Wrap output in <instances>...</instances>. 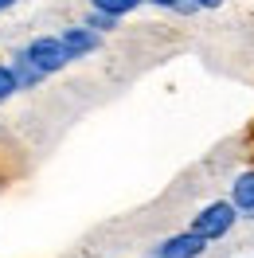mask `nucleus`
<instances>
[{
	"label": "nucleus",
	"mask_w": 254,
	"mask_h": 258,
	"mask_svg": "<svg viewBox=\"0 0 254 258\" xmlns=\"http://www.w3.org/2000/svg\"><path fill=\"white\" fill-rule=\"evenodd\" d=\"M59 43H63L67 59L75 63V59H86V55H94V51L102 47V35H98L94 28H86V24H79V28H67V32L59 35Z\"/></svg>",
	"instance_id": "obj_4"
},
{
	"label": "nucleus",
	"mask_w": 254,
	"mask_h": 258,
	"mask_svg": "<svg viewBox=\"0 0 254 258\" xmlns=\"http://www.w3.org/2000/svg\"><path fill=\"white\" fill-rule=\"evenodd\" d=\"M231 204L242 219H254V168L250 172H238L231 184Z\"/></svg>",
	"instance_id": "obj_5"
},
{
	"label": "nucleus",
	"mask_w": 254,
	"mask_h": 258,
	"mask_svg": "<svg viewBox=\"0 0 254 258\" xmlns=\"http://www.w3.org/2000/svg\"><path fill=\"white\" fill-rule=\"evenodd\" d=\"M12 4H16V0H0V12H8V8H12Z\"/></svg>",
	"instance_id": "obj_12"
},
{
	"label": "nucleus",
	"mask_w": 254,
	"mask_h": 258,
	"mask_svg": "<svg viewBox=\"0 0 254 258\" xmlns=\"http://www.w3.org/2000/svg\"><path fill=\"white\" fill-rule=\"evenodd\" d=\"M141 4H157V8H168V12H180V16L200 12V8H196V0H141Z\"/></svg>",
	"instance_id": "obj_9"
},
{
	"label": "nucleus",
	"mask_w": 254,
	"mask_h": 258,
	"mask_svg": "<svg viewBox=\"0 0 254 258\" xmlns=\"http://www.w3.org/2000/svg\"><path fill=\"white\" fill-rule=\"evenodd\" d=\"M8 67H12V79H16V86H20V90H35L39 82L47 79V75H43V71H39V67H35L32 59H28V51H16Z\"/></svg>",
	"instance_id": "obj_6"
},
{
	"label": "nucleus",
	"mask_w": 254,
	"mask_h": 258,
	"mask_svg": "<svg viewBox=\"0 0 254 258\" xmlns=\"http://www.w3.org/2000/svg\"><path fill=\"white\" fill-rule=\"evenodd\" d=\"M90 8H98V12H110V16H129V12H137L141 8V0H90Z\"/></svg>",
	"instance_id": "obj_7"
},
{
	"label": "nucleus",
	"mask_w": 254,
	"mask_h": 258,
	"mask_svg": "<svg viewBox=\"0 0 254 258\" xmlns=\"http://www.w3.org/2000/svg\"><path fill=\"white\" fill-rule=\"evenodd\" d=\"M223 0H196V8H219Z\"/></svg>",
	"instance_id": "obj_11"
},
{
	"label": "nucleus",
	"mask_w": 254,
	"mask_h": 258,
	"mask_svg": "<svg viewBox=\"0 0 254 258\" xmlns=\"http://www.w3.org/2000/svg\"><path fill=\"white\" fill-rule=\"evenodd\" d=\"M235 219H238L235 204H231V200H215V204H207V208H200L196 215H192V231L204 235L207 242H215V239H223V235L235 227Z\"/></svg>",
	"instance_id": "obj_1"
},
{
	"label": "nucleus",
	"mask_w": 254,
	"mask_h": 258,
	"mask_svg": "<svg viewBox=\"0 0 254 258\" xmlns=\"http://www.w3.org/2000/svg\"><path fill=\"white\" fill-rule=\"evenodd\" d=\"M24 51H28V59H32L43 75H55V71H63V67L71 63L67 51H63V43H59V35H35Z\"/></svg>",
	"instance_id": "obj_2"
},
{
	"label": "nucleus",
	"mask_w": 254,
	"mask_h": 258,
	"mask_svg": "<svg viewBox=\"0 0 254 258\" xmlns=\"http://www.w3.org/2000/svg\"><path fill=\"white\" fill-rule=\"evenodd\" d=\"M16 90H20V86H16V79H12V67L0 63V102H8Z\"/></svg>",
	"instance_id": "obj_10"
},
{
	"label": "nucleus",
	"mask_w": 254,
	"mask_h": 258,
	"mask_svg": "<svg viewBox=\"0 0 254 258\" xmlns=\"http://www.w3.org/2000/svg\"><path fill=\"white\" fill-rule=\"evenodd\" d=\"M86 28H94L98 35H102V32H113V28H117V16H110V12H98V8H90V16H86Z\"/></svg>",
	"instance_id": "obj_8"
},
{
	"label": "nucleus",
	"mask_w": 254,
	"mask_h": 258,
	"mask_svg": "<svg viewBox=\"0 0 254 258\" xmlns=\"http://www.w3.org/2000/svg\"><path fill=\"white\" fill-rule=\"evenodd\" d=\"M207 250V239L204 235H196V231H180V235H168L164 242H157V250L153 258H200Z\"/></svg>",
	"instance_id": "obj_3"
}]
</instances>
